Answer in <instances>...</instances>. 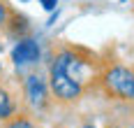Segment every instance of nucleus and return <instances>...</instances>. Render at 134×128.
<instances>
[{"instance_id":"f257e3e1","label":"nucleus","mask_w":134,"mask_h":128,"mask_svg":"<svg viewBox=\"0 0 134 128\" xmlns=\"http://www.w3.org/2000/svg\"><path fill=\"white\" fill-rule=\"evenodd\" d=\"M90 61L81 58L74 49H65L51 65V91L58 100L72 102L83 93V75Z\"/></svg>"},{"instance_id":"7ed1b4c3","label":"nucleus","mask_w":134,"mask_h":128,"mask_svg":"<svg viewBox=\"0 0 134 128\" xmlns=\"http://www.w3.org/2000/svg\"><path fill=\"white\" fill-rule=\"evenodd\" d=\"M26 98L35 110L46 105V84L40 75H30L26 79Z\"/></svg>"},{"instance_id":"9d476101","label":"nucleus","mask_w":134,"mask_h":128,"mask_svg":"<svg viewBox=\"0 0 134 128\" xmlns=\"http://www.w3.org/2000/svg\"><path fill=\"white\" fill-rule=\"evenodd\" d=\"M109 128H118V126H109Z\"/></svg>"},{"instance_id":"39448f33","label":"nucleus","mask_w":134,"mask_h":128,"mask_svg":"<svg viewBox=\"0 0 134 128\" xmlns=\"http://www.w3.org/2000/svg\"><path fill=\"white\" fill-rule=\"evenodd\" d=\"M14 114V102L5 88H0V119H9Z\"/></svg>"},{"instance_id":"423d86ee","label":"nucleus","mask_w":134,"mask_h":128,"mask_svg":"<svg viewBox=\"0 0 134 128\" xmlns=\"http://www.w3.org/2000/svg\"><path fill=\"white\" fill-rule=\"evenodd\" d=\"M5 128H40L35 126L32 121H28V119H23V116H19V119H14V121H9Z\"/></svg>"},{"instance_id":"f03ea898","label":"nucleus","mask_w":134,"mask_h":128,"mask_svg":"<svg viewBox=\"0 0 134 128\" xmlns=\"http://www.w3.org/2000/svg\"><path fill=\"white\" fill-rule=\"evenodd\" d=\"M104 86L116 98L134 100V72L122 68V65H116L104 75Z\"/></svg>"},{"instance_id":"20e7f679","label":"nucleus","mask_w":134,"mask_h":128,"mask_svg":"<svg viewBox=\"0 0 134 128\" xmlns=\"http://www.w3.org/2000/svg\"><path fill=\"white\" fill-rule=\"evenodd\" d=\"M12 61L16 65H28V63H37L40 61V47L35 40H21L12 51Z\"/></svg>"},{"instance_id":"0eeeda50","label":"nucleus","mask_w":134,"mask_h":128,"mask_svg":"<svg viewBox=\"0 0 134 128\" xmlns=\"http://www.w3.org/2000/svg\"><path fill=\"white\" fill-rule=\"evenodd\" d=\"M5 21H7V5L0 0V26H2Z\"/></svg>"},{"instance_id":"1a4fd4ad","label":"nucleus","mask_w":134,"mask_h":128,"mask_svg":"<svg viewBox=\"0 0 134 128\" xmlns=\"http://www.w3.org/2000/svg\"><path fill=\"white\" fill-rule=\"evenodd\" d=\"M83 128H95V126H90V124H88V126H83Z\"/></svg>"},{"instance_id":"6e6552de","label":"nucleus","mask_w":134,"mask_h":128,"mask_svg":"<svg viewBox=\"0 0 134 128\" xmlns=\"http://www.w3.org/2000/svg\"><path fill=\"white\" fill-rule=\"evenodd\" d=\"M42 5H44V9H55L58 0H42Z\"/></svg>"}]
</instances>
